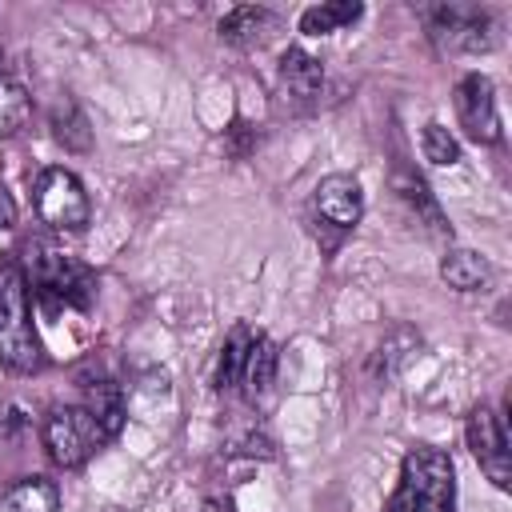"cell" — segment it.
I'll return each instance as SVG.
<instances>
[{"label":"cell","instance_id":"obj_7","mask_svg":"<svg viewBox=\"0 0 512 512\" xmlns=\"http://www.w3.org/2000/svg\"><path fill=\"white\" fill-rule=\"evenodd\" d=\"M44 448L52 456V464L60 468H80L88 464V456L104 444L96 420L84 412V404H56L48 416H44Z\"/></svg>","mask_w":512,"mask_h":512},{"label":"cell","instance_id":"obj_10","mask_svg":"<svg viewBox=\"0 0 512 512\" xmlns=\"http://www.w3.org/2000/svg\"><path fill=\"white\" fill-rule=\"evenodd\" d=\"M276 80H280V92H284L288 100L312 104V100L320 96V88H324V64H320L312 52H304L300 44H292V48L280 52Z\"/></svg>","mask_w":512,"mask_h":512},{"label":"cell","instance_id":"obj_17","mask_svg":"<svg viewBox=\"0 0 512 512\" xmlns=\"http://www.w3.org/2000/svg\"><path fill=\"white\" fill-rule=\"evenodd\" d=\"M276 364H280L276 344H272L268 336L256 332V340H252V348H248V360H244V372H240V388H244L248 400L264 396V392L272 388V380H276Z\"/></svg>","mask_w":512,"mask_h":512},{"label":"cell","instance_id":"obj_20","mask_svg":"<svg viewBox=\"0 0 512 512\" xmlns=\"http://www.w3.org/2000/svg\"><path fill=\"white\" fill-rule=\"evenodd\" d=\"M420 152H424V160L436 164V168L460 164V140H456L440 120H428V124L420 128Z\"/></svg>","mask_w":512,"mask_h":512},{"label":"cell","instance_id":"obj_21","mask_svg":"<svg viewBox=\"0 0 512 512\" xmlns=\"http://www.w3.org/2000/svg\"><path fill=\"white\" fill-rule=\"evenodd\" d=\"M28 112H32V100L24 84H16L12 76H0V136H12L16 128H24Z\"/></svg>","mask_w":512,"mask_h":512},{"label":"cell","instance_id":"obj_23","mask_svg":"<svg viewBox=\"0 0 512 512\" xmlns=\"http://www.w3.org/2000/svg\"><path fill=\"white\" fill-rule=\"evenodd\" d=\"M100 512H124V508H100Z\"/></svg>","mask_w":512,"mask_h":512},{"label":"cell","instance_id":"obj_2","mask_svg":"<svg viewBox=\"0 0 512 512\" xmlns=\"http://www.w3.org/2000/svg\"><path fill=\"white\" fill-rule=\"evenodd\" d=\"M44 344L32 328L28 308V276L16 260H0V364L32 376L44 368Z\"/></svg>","mask_w":512,"mask_h":512},{"label":"cell","instance_id":"obj_5","mask_svg":"<svg viewBox=\"0 0 512 512\" xmlns=\"http://www.w3.org/2000/svg\"><path fill=\"white\" fill-rule=\"evenodd\" d=\"M428 36L448 56H480L496 48V20L476 4H432L420 8Z\"/></svg>","mask_w":512,"mask_h":512},{"label":"cell","instance_id":"obj_19","mask_svg":"<svg viewBox=\"0 0 512 512\" xmlns=\"http://www.w3.org/2000/svg\"><path fill=\"white\" fill-rule=\"evenodd\" d=\"M420 348V336L412 332V328H392L388 336H384V344L376 348V360H372V372L376 376H396L400 368H404V360L412 356Z\"/></svg>","mask_w":512,"mask_h":512},{"label":"cell","instance_id":"obj_14","mask_svg":"<svg viewBox=\"0 0 512 512\" xmlns=\"http://www.w3.org/2000/svg\"><path fill=\"white\" fill-rule=\"evenodd\" d=\"M440 280L456 292H484L492 284V264L472 248H448L440 256Z\"/></svg>","mask_w":512,"mask_h":512},{"label":"cell","instance_id":"obj_8","mask_svg":"<svg viewBox=\"0 0 512 512\" xmlns=\"http://www.w3.org/2000/svg\"><path fill=\"white\" fill-rule=\"evenodd\" d=\"M452 104H456V120L460 128L468 132V140L476 144H500L504 128H500V104H496V88L484 72H468L456 80V92H452Z\"/></svg>","mask_w":512,"mask_h":512},{"label":"cell","instance_id":"obj_11","mask_svg":"<svg viewBox=\"0 0 512 512\" xmlns=\"http://www.w3.org/2000/svg\"><path fill=\"white\" fill-rule=\"evenodd\" d=\"M268 32H276V12L264 4H240V8H228L220 16V40L224 44L256 48L268 40Z\"/></svg>","mask_w":512,"mask_h":512},{"label":"cell","instance_id":"obj_9","mask_svg":"<svg viewBox=\"0 0 512 512\" xmlns=\"http://www.w3.org/2000/svg\"><path fill=\"white\" fill-rule=\"evenodd\" d=\"M464 436H468V448H472L476 464L484 468V476H488L496 488H508V484H512V448H508V428H504V420L496 416V408L476 404V408L468 412Z\"/></svg>","mask_w":512,"mask_h":512},{"label":"cell","instance_id":"obj_18","mask_svg":"<svg viewBox=\"0 0 512 512\" xmlns=\"http://www.w3.org/2000/svg\"><path fill=\"white\" fill-rule=\"evenodd\" d=\"M256 332L240 320L232 324V332L224 336L220 344V356H216V388L228 392V388H240V372H244V360H248V348H252Z\"/></svg>","mask_w":512,"mask_h":512},{"label":"cell","instance_id":"obj_13","mask_svg":"<svg viewBox=\"0 0 512 512\" xmlns=\"http://www.w3.org/2000/svg\"><path fill=\"white\" fill-rule=\"evenodd\" d=\"M84 412L96 420V428H100V436L108 444V440L120 436V428L128 420V400H124L116 380H92L88 392H84Z\"/></svg>","mask_w":512,"mask_h":512},{"label":"cell","instance_id":"obj_16","mask_svg":"<svg viewBox=\"0 0 512 512\" xmlns=\"http://www.w3.org/2000/svg\"><path fill=\"white\" fill-rule=\"evenodd\" d=\"M364 16V8L356 0H324V4H312L300 12V32L304 36H332V32H344L348 24H356Z\"/></svg>","mask_w":512,"mask_h":512},{"label":"cell","instance_id":"obj_4","mask_svg":"<svg viewBox=\"0 0 512 512\" xmlns=\"http://www.w3.org/2000/svg\"><path fill=\"white\" fill-rule=\"evenodd\" d=\"M360 216H364V192H360V180L356 176L332 172V176H324L312 188L308 220H312V232H316V240H320L324 252H336L340 240L360 224Z\"/></svg>","mask_w":512,"mask_h":512},{"label":"cell","instance_id":"obj_6","mask_svg":"<svg viewBox=\"0 0 512 512\" xmlns=\"http://www.w3.org/2000/svg\"><path fill=\"white\" fill-rule=\"evenodd\" d=\"M36 212L44 224H52L60 232H84L92 220V200L72 168L52 164L36 176Z\"/></svg>","mask_w":512,"mask_h":512},{"label":"cell","instance_id":"obj_1","mask_svg":"<svg viewBox=\"0 0 512 512\" xmlns=\"http://www.w3.org/2000/svg\"><path fill=\"white\" fill-rule=\"evenodd\" d=\"M388 512H456V464L444 448L416 444L400 460Z\"/></svg>","mask_w":512,"mask_h":512},{"label":"cell","instance_id":"obj_12","mask_svg":"<svg viewBox=\"0 0 512 512\" xmlns=\"http://www.w3.org/2000/svg\"><path fill=\"white\" fill-rule=\"evenodd\" d=\"M392 192H396V200L416 216V224H428V232H436V236H452V228H448V220H444L436 196L428 192V184H424L416 172H404V168H400V172L392 176Z\"/></svg>","mask_w":512,"mask_h":512},{"label":"cell","instance_id":"obj_3","mask_svg":"<svg viewBox=\"0 0 512 512\" xmlns=\"http://www.w3.org/2000/svg\"><path fill=\"white\" fill-rule=\"evenodd\" d=\"M32 288L36 296L48 304V308H76V312H88L92 300H96V272L68 256V252H56V248H36L32 264Z\"/></svg>","mask_w":512,"mask_h":512},{"label":"cell","instance_id":"obj_15","mask_svg":"<svg viewBox=\"0 0 512 512\" xmlns=\"http://www.w3.org/2000/svg\"><path fill=\"white\" fill-rule=\"evenodd\" d=\"M0 512H60V488L48 476H20L4 488Z\"/></svg>","mask_w":512,"mask_h":512},{"label":"cell","instance_id":"obj_22","mask_svg":"<svg viewBox=\"0 0 512 512\" xmlns=\"http://www.w3.org/2000/svg\"><path fill=\"white\" fill-rule=\"evenodd\" d=\"M16 200H12V192L0 184V228H16Z\"/></svg>","mask_w":512,"mask_h":512}]
</instances>
